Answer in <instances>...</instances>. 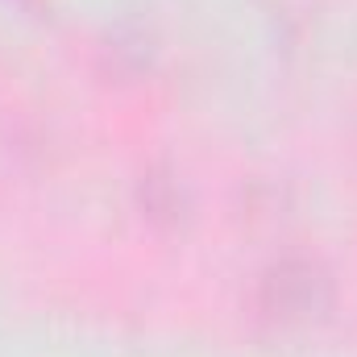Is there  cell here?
Instances as JSON below:
<instances>
[{"label":"cell","instance_id":"obj_1","mask_svg":"<svg viewBox=\"0 0 357 357\" xmlns=\"http://www.w3.org/2000/svg\"><path fill=\"white\" fill-rule=\"evenodd\" d=\"M333 299V282L316 262H282L262 282V307L278 320H307L324 312Z\"/></svg>","mask_w":357,"mask_h":357}]
</instances>
